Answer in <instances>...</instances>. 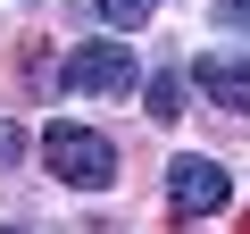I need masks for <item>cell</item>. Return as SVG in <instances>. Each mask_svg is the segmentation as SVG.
<instances>
[{
    "mask_svg": "<svg viewBox=\"0 0 250 234\" xmlns=\"http://www.w3.org/2000/svg\"><path fill=\"white\" fill-rule=\"evenodd\" d=\"M42 159H50V176H59V184H75V192H100V184L117 176V142H108V134H92V126H67V117L42 134Z\"/></svg>",
    "mask_w": 250,
    "mask_h": 234,
    "instance_id": "1",
    "label": "cell"
},
{
    "mask_svg": "<svg viewBox=\"0 0 250 234\" xmlns=\"http://www.w3.org/2000/svg\"><path fill=\"white\" fill-rule=\"evenodd\" d=\"M59 84L67 92H134V50L125 42H83V50H67Z\"/></svg>",
    "mask_w": 250,
    "mask_h": 234,
    "instance_id": "2",
    "label": "cell"
},
{
    "mask_svg": "<svg viewBox=\"0 0 250 234\" xmlns=\"http://www.w3.org/2000/svg\"><path fill=\"white\" fill-rule=\"evenodd\" d=\"M233 201V176L217 167V159H175L167 167V209L175 217H208V209H225Z\"/></svg>",
    "mask_w": 250,
    "mask_h": 234,
    "instance_id": "3",
    "label": "cell"
},
{
    "mask_svg": "<svg viewBox=\"0 0 250 234\" xmlns=\"http://www.w3.org/2000/svg\"><path fill=\"white\" fill-rule=\"evenodd\" d=\"M192 84L217 100V109H233V117H250V59H233V50H208L200 67H192Z\"/></svg>",
    "mask_w": 250,
    "mask_h": 234,
    "instance_id": "4",
    "label": "cell"
},
{
    "mask_svg": "<svg viewBox=\"0 0 250 234\" xmlns=\"http://www.w3.org/2000/svg\"><path fill=\"white\" fill-rule=\"evenodd\" d=\"M150 117H159V126L184 117V75H150Z\"/></svg>",
    "mask_w": 250,
    "mask_h": 234,
    "instance_id": "5",
    "label": "cell"
},
{
    "mask_svg": "<svg viewBox=\"0 0 250 234\" xmlns=\"http://www.w3.org/2000/svg\"><path fill=\"white\" fill-rule=\"evenodd\" d=\"M150 9H159V0H100V17H108V25H117V34H125V25H142V17H150Z\"/></svg>",
    "mask_w": 250,
    "mask_h": 234,
    "instance_id": "6",
    "label": "cell"
},
{
    "mask_svg": "<svg viewBox=\"0 0 250 234\" xmlns=\"http://www.w3.org/2000/svg\"><path fill=\"white\" fill-rule=\"evenodd\" d=\"M217 9V25H233V34H250V0H208Z\"/></svg>",
    "mask_w": 250,
    "mask_h": 234,
    "instance_id": "7",
    "label": "cell"
},
{
    "mask_svg": "<svg viewBox=\"0 0 250 234\" xmlns=\"http://www.w3.org/2000/svg\"><path fill=\"white\" fill-rule=\"evenodd\" d=\"M17 151H25V134L9 126V117H0V167H17Z\"/></svg>",
    "mask_w": 250,
    "mask_h": 234,
    "instance_id": "8",
    "label": "cell"
},
{
    "mask_svg": "<svg viewBox=\"0 0 250 234\" xmlns=\"http://www.w3.org/2000/svg\"><path fill=\"white\" fill-rule=\"evenodd\" d=\"M9 234H34V226H9Z\"/></svg>",
    "mask_w": 250,
    "mask_h": 234,
    "instance_id": "9",
    "label": "cell"
}]
</instances>
